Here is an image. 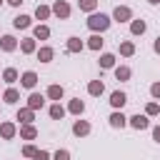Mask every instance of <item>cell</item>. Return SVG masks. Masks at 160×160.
Here are the masks:
<instances>
[{"label": "cell", "mask_w": 160, "mask_h": 160, "mask_svg": "<svg viewBox=\"0 0 160 160\" xmlns=\"http://www.w3.org/2000/svg\"><path fill=\"white\" fill-rule=\"evenodd\" d=\"M68 112H70V115H75V118H80V115L85 112V102H82L80 98H72V100L68 102Z\"/></svg>", "instance_id": "cell-19"}, {"label": "cell", "mask_w": 160, "mask_h": 160, "mask_svg": "<svg viewBox=\"0 0 160 160\" xmlns=\"http://www.w3.org/2000/svg\"><path fill=\"white\" fill-rule=\"evenodd\" d=\"M98 62H100V70H112L115 68V55L112 52H102Z\"/></svg>", "instance_id": "cell-27"}, {"label": "cell", "mask_w": 160, "mask_h": 160, "mask_svg": "<svg viewBox=\"0 0 160 160\" xmlns=\"http://www.w3.org/2000/svg\"><path fill=\"white\" fill-rule=\"evenodd\" d=\"M2 2H5V0H0V5H2Z\"/></svg>", "instance_id": "cell-41"}, {"label": "cell", "mask_w": 160, "mask_h": 160, "mask_svg": "<svg viewBox=\"0 0 160 160\" xmlns=\"http://www.w3.org/2000/svg\"><path fill=\"white\" fill-rule=\"evenodd\" d=\"M112 20H115V22H132V8H128V5H115Z\"/></svg>", "instance_id": "cell-3"}, {"label": "cell", "mask_w": 160, "mask_h": 160, "mask_svg": "<svg viewBox=\"0 0 160 160\" xmlns=\"http://www.w3.org/2000/svg\"><path fill=\"white\" fill-rule=\"evenodd\" d=\"M20 52L22 55H35L38 52V40L35 38H22L20 40Z\"/></svg>", "instance_id": "cell-13"}, {"label": "cell", "mask_w": 160, "mask_h": 160, "mask_svg": "<svg viewBox=\"0 0 160 160\" xmlns=\"http://www.w3.org/2000/svg\"><path fill=\"white\" fill-rule=\"evenodd\" d=\"M145 115H148V118H158V115H160V102H158V100H150V102L145 105Z\"/></svg>", "instance_id": "cell-32"}, {"label": "cell", "mask_w": 160, "mask_h": 160, "mask_svg": "<svg viewBox=\"0 0 160 160\" xmlns=\"http://www.w3.org/2000/svg\"><path fill=\"white\" fill-rule=\"evenodd\" d=\"M18 48H20V42H18L15 35H2V38H0V50H2V52H15Z\"/></svg>", "instance_id": "cell-7"}, {"label": "cell", "mask_w": 160, "mask_h": 160, "mask_svg": "<svg viewBox=\"0 0 160 160\" xmlns=\"http://www.w3.org/2000/svg\"><path fill=\"white\" fill-rule=\"evenodd\" d=\"M35 55H38V60H40V62H52V58H55V50H52L50 45H40Z\"/></svg>", "instance_id": "cell-18"}, {"label": "cell", "mask_w": 160, "mask_h": 160, "mask_svg": "<svg viewBox=\"0 0 160 160\" xmlns=\"http://www.w3.org/2000/svg\"><path fill=\"white\" fill-rule=\"evenodd\" d=\"M128 125L135 128V130H148V128H150V118L138 112V115H130V118H128Z\"/></svg>", "instance_id": "cell-5"}, {"label": "cell", "mask_w": 160, "mask_h": 160, "mask_svg": "<svg viewBox=\"0 0 160 160\" xmlns=\"http://www.w3.org/2000/svg\"><path fill=\"white\" fill-rule=\"evenodd\" d=\"M145 30H148V22L145 20H140V18H132V22H130V35H145Z\"/></svg>", "instance_id": "cell-21"}, {"label": "cell", "mask_w": 160, "mask_h": 160, "mask_svg": "<svg viewBox=\"0 0 160 160\" xmlns=\"http://www.w3.org/2000/svg\"><path fill=\"white\" fill-rule=\"evenodd\" d=\"M152 50L160 55V35H158V38H155V42H152Z\"/></svg>", "instance_id": "cell-38"}, {"label": "cell", "mask_w": 160, "mask_h": 160, "mask_svg": "<svg viewBox=\"0 0 160 160\" xmlns=\"http://www.w3.org/2000/svg\"><path fill=\"white\" fill-rule=\"evenodd\" d=\"M50 158H52V155H50V152H48V150H38V152H35V158H32V160H50Z\"/></svg>", "instance_id": "cell-36"}, {"label": "cell", "mask_w": 160, "mask_h": 160, "mask_svg": "<svg viewBox=\"0 0 160 160\" xmlns=\"http://www.w3.org/2000/svg\"><path fill=\"white\" fill-rule=\"evenodd\" d=\"M20 80V72L15 70V68H5L2 70V82H8V85H15Z\"/></svg>", "instance_id": "cell-28"}, {"label": "cell", "mask_w": 160, "mask_h": 160, "mask_svg": "<svg viewBox=\"0 0 160 160\" xmlns=\"http://www.w3.org/2000/svg\"><path fill=\"white\" fill-rule=\"evenodd\" d=\"M62 95H65V88H62V85H58V82L48 85V90H45V98H48V100H52V102H60V100H62Z\"/></svg>", "instance_id": "cell-9"}, {"label": "cell", "mask_w": 160, "mask_h": 160, "mask_svg": "<svg viewBox=\"0 0 160 160\" xmlns=\"http://www.w3.org/2000/svg\"><path fill=\"white\" fill-rule=\"evenodd\" d=\"M102 45H105V40H102L100 32H92V35L88 38V42H85V48H88V50H95V52L102 50Z\"/></svg>", "instance_id": "cell-16"}, {"label": "cell", "mask_w": 160, "mask_h": 160, "mask_svg": "<svg viewBox=\"0 0 160 160\" xmlns=\"http://www.w3.org/2000/svg\"><path fill=\"white\" fill-rule=\"evenodd\" d=\"M152 140H155V142H160V125H155V128H152Z\"/></svg>", "instance_id": "cell-37"}, {"label": "cell", "mask_w": 160, "mask_h": 160, "mask_svg": "<svg viewBox=\"0 0 160 160\" xmlns=\"http://www.w3.org/2000/svg\"><path fill=\"white\" fill-rule=\"evenodd\" d=\"M50 8H52V15H55V18H60V20H68V18H70V12H72V8H70V2H68V0H55Z\"/></svg>", "instance_id": "cell-2"}, {"label": "cell", "mask_w": 160, "mask_h": 160, "mask_svg": "<svg viewBox=\"0 0 160 160\" xmlns=\"http://www.w3.org/2000/svg\"><path fill=\"white\" fill-rule=\"evenodd\" d=\"M148 2H150V5H160V0H148Z\"/></svg>", "instance_id": "cell-40"}, {"label": "cell", "mask_w": 160, "mask_h": 160, "mask_svg": "<svg viewBox=\"0 0 160 160\" xmlns=\"http://www.w3.org/2000/svg\"><path fill=\"white\" fill-rule=\"evenodd\" d=\"M125 102H128V95H125L122 90H112V92H110V105H112V110H122Z\"/></svg>", "instance_id": "cell-11"}, {"label": "cell", "mask_w": 160, "mask_h": 160, "mask_svg": "<svg viewBox=\"0 0 160 160\" xmlns=\"http://www.w3.org/2000/svg\"><path fill=\"white\" fill-rule=\"evenodd\" d=\"M50 15H52V8H50V5H38V8H35V18H38L40 22L48 20Z\"/></svg>", "instance_id": "cell-31"}, {"label": "cell", "mask_w": 160, "mask_h": 160, "mask_svg": "<svg viewBox=\"0 0 160 160\" xmlns=\"http://www.w3.org/2000/svg\"><path fill=\"white\" fill-rule=\"evenodd\" d=\"M150 95H152V100H160V80H155L150 85Z\"/></svg>", "instance_id": "cell-35"}, {"label": "cell", "mask_w": 160, "mask_h": 160, "mask_svg": "<svg viewBox=\"0 0 160 160\" xmlns=\"http://www.w3.org/2000/svg\"><path fill=\"white\" fill-rule=\"evenodd\" d=\"M15 120H20V125H32V120H35V110H30V108L25 105V108H20V110H18Z\"/></svg>", "instance_id": "cell-14"}, {"label": "cell", "mask_w": 160, "mask_h": 160, "mask_svg": "<svg viewBox=\"0 0 160 160\" xmlns=\"http://www.w3.org/2000/svg\"><path fill=\"white\" fill-rule=\"evenodd\" d=\"M2 100H5L8 105H15V102L20 100V92H18V88H12V85H10V88H5V90H2Z\"/></svg>", "instance_id": "cell-26"}, {"label": "cell", "mask_w": 160, "mask_h": 160, "mask_svg": "<svg viewBox=\"0 0 160 160\" xmlns=\"http://www.w3.org/2000/svg\"><path fill=\"white\" fill-rule=\"evenodd\" d=\"M38 80H40V78H38L35 70H25V72L20 75V85H22L25 90H32V88L38 85Z\"/></svg>", "instance_id": "cell-8"}, {"label": "cell", "mask_w": 160, "mask_h": 160, "mask_svg": "<svg viewBox=\"0 0 160 160\" xmlns=\"http://www.w3.org/2000/svg\"><path fill=\"white\" fill-rule=\"evenodd\" d=\"M78 8L88 15H92V12H98V0H78Z\"/></svg>", "instance_id": "cell-30"}, {"label": "cell", "mask_w": 160, "mask_h": 160, "mask_svg": "<svg viewBox=\"0 0 160 160\" xmlns=\"http://www.w3.org/2000/svg\"><path fill=\"white\" fill-rule=\"evenodd\" d=\"M102 92H105V82H102V80H90V82H88V95L100 98Z\"/></svg>", "instance_id": "cell-24"}, {"label": "cell", "mask_w": 160, "mask_h": 160, "mask_svg": "<svg viewBox=\"0 0 160 160\" xmlns=\"http://www.w3.org/2000/svg\"><path fill=\"white\" fill-rule=\"evenodd\" d=\"M90 130H92V125H90L88 120H80V118H78V120L72 122V135H75V138H88Z\"/></svg>", "instance_id": "cell-6"}, {"label": "cell", "mask_w": 160, "mask_h": 160, "mask_svg": "<svg viewBox=\"0 0 160 160\" xmlns=\"http://www.w3.org/2000/svg\"><path fill=\"white\" fill-rule=\"evenodd\" d=\"M48 115H50L52 120H62V118L68 115V108H62L60 102H52V105L48 108Z\"/></svg>", "instance_id": "cell-25"}, {"label": "cell", "mask_w": 160, "mask_h": 160, "mask_svg": "<svg viewBox=\"0 0 160 160\" xmlns=\"http://www.w3.org/2000/svg\"><path fill=\"white\" fill-rule=\"evenodd\" d=\"M32 38H35V40H48V38H50V28H48L45 22L32 25Z\"/></svg>", "instance_id": "cell-22"}, {"label": "cell", "mask_w": 160, "mask_h": 160, "mask_svg": "<svg viewBox=\"0 0 160 160\" xmlns=\"http://www.w3.org/2000/svg\"><path fill=\"white\" fill-rule=\"evenodd\" d=\"M82 48H85V42H82L78 35L68 38V42H65V50H68V52H72V55H75V52H82Z\"/></svg>", "instance_id": "cell-17"}, {"label": "cell", "mask_w": 160, "mask_h": 160, "mask_svg": "<svg viewBox=\"0 0 160 160\" xmlns=\"http://www.w3.org/2000/svg\"><path fill=\"white\" fill-rule=\"evenodd\" d=\"M52 160H70V150H65V148L55 150V152H52Z\"/></svg>", "instance_id": "cell-34"}, {"label": "cell", "mask_w": 160, "mask_h": 160, "mask_svg": "<svg viewBox=\"0 0 160 160\" xmlns=\"http://www.w3.org/2000/svg\"><path fill=\"white\" fill-rule=\"evenodd\" d=\"M5 2H8V5H12V8H20L25 0H5Z\"/></svg>", "instance_id": "cell-39"}, {"label": "cell", "mask_w": 160, "mask_h": 160, "mask_svg": "<svg viewBox=\"0 0 160 160\" xmlns=\"http://www.w3.org/2000/svg\"><path fill=\"white\" fill-rule=\"evenodd\" d=\"M85 25L90 28V32H100V35H102V32L112 25V18H110V15H105V12H92V15H88Z\"/></svg>", "instance_id": "cell-1"}, {"label": "cell", "mask_w": 160, "mask_h": 160, "mask_svg": "<svg viewBox=\"0 0 160 160\" xmlns=\"http://www.w3.org/2000/svg\"><path fill=\"white\" fill-rule=\"evenodd\" d=\"M108 122H110V128H115V130H122V128L128 125V115H125L122 110H112V115L108 118Z\"/></svg>", "instance_id": "cell-4"}, {"label": "cell", "mask_w": 160, "mask_h": 160, "mask_svg": "<svg viewBox=\"0 0 160 160\" xmlns=\"http://www.w3.org/2000/svg\"><path fill=\"white\" fill-rule=\"evenodd\" d=\"M18 132H20L22 140H35V138H38V128H35V125H20Z\"/></svg>", "instance_id": "cell-29"}, {"label": "cell", "mask_w": 160, "mask_h": 160, "mask_svg": "<svg viewBox=\"0 0 160 160\" xmlns=\"http://www.w3.org/2000/svg\"><path fill=\"white\" fill-rule=\"evenodd\" d=\"M118 52H120L122 58H132V55H135V42H132V40H120Z\"/></svg>", "instance_id": "cell-23"}, {"label": "cell", "mask_w": 160, "mask_h": 160, "mask_svg": "<svg viewBox=\"0 0 160 160\" xmlns=\"http://www.w3.org/2000/svg\"><path fill=\"white\" fill-rule=\"evenodd\" d=\"M35 152H38V148L32 142H25L22 145V158H35Z\"/></svg>", "instance_id": "cell-33"}, {"label": "cell", "mask_w": 160, "mask_h": 160, "mask_svg": "<svg viewBox=\"0 0 160 160\" xmlns=\"http://www.w3.org/2000/svg\"><path fill=\"white\" fill-rule=\"evenodd\" d=\"M112 75H115L118 82H128L130 75H132V70H130L128 65H115V68H112Z\"/></svg>", "instance_id": "cell-15"}, {"label": "cell", "mask_w": 160, "mask_h": 160, "mask_svg": "<svg viewBox=\"0 0 160 160\" xmlns=\"http://www.w3.org/2000/svg\"><path fill=\"white\" fill-rule=\"evenodd\" d=\"M30 25H32V18L30 15H15L12 18V28L15 30H28Z\"/></svg>", "instance_id": "cell-20"}, {"label": "cell", "mask_w": 160, "mask_h": 160, "mask_svg": "<svg viewBox=\"0 0 160 160\" xmlns=\"http://www.w3.org/2000/svg\"><path fill=\"white\" fill-rule=\"evenodd\" d=\"M45 100H48V98H45L42 92H30V95H28V108H30V110H42V108H45Z\"/></svg>", "instance_id": "cell-12"}, {"label": "cell", "mask_w": 160, "mask_h": 160, "mask_svg": "<svg viewBox=\"0 0 160 160\" xmlns=\"http://www.w3.org/2000/svg\"><path fill=\"white\" fill-rule=\"evenodd\" d=\"M15 135H18V125L10 122V120H2V122H0V138H2V140H12Z\"/></svg>", "instance_id": "cell-10"}]
</instances>
